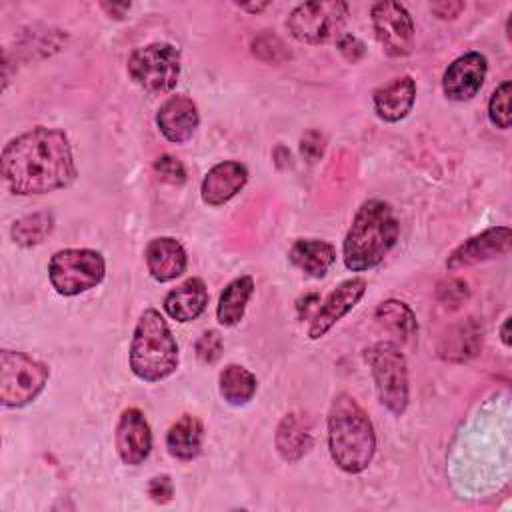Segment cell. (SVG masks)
I'll list each match as a JSON object with an SVG mask.
<instances>
[{
  "label": "cell",
  "instance_id": "1",
  "mask_svg": "<svg viewBox=\"0 0 512 512\" xmlns=\"http://www.w3.org/2000/svg\"><path fill=\"white\" fill-rule=\"evenodd\" d=\"M70 140L62 130L36 126L12 138L2 150V178L18 196L48 194L76 180Z\"/></svg>",
  "mask_w": 512,
  "mask_h": 512
},
{
  "label": "cell",
  "instance_id": "2",
  "mask_svg": "<svg viewBox=\"0 0 512 512\" xmlns=\"http://www.w3.org/2000/svg\"><path fill=\"white\" fill-rule=\"evenodd\" d=\"M400 224L394 208L378 198L360 204L342 242V258L348 270L364 272L378 266L398 240Z\"/></svg>",
  "mask_w": 512,
  "mask_h": 512
},
{
  "label": "cell",
  "instance_id": "3",
  "mask_svg": "<svg viewBox=\"0 0 512 512\" xmlns=\"http://www.w3.org/2000/svg\"><path fill=\"white\" fill-rule=\"evenodd\" d=\"M328 450L334 464L360 474L372 462L376 434L364 408L348 394H338L328 410Z\"/></svg>",
  "mask_w": 512,
  "mask_h": 512
},
{
  "label": "cell",
  "instance_id": "4",
  "mask_svg": "<svg viewBox=\"0 0 512 512\" xmlns=\"http://www.w3.org/2000/svg\"><path fill=\"white\" fill-rule=\"evenodd\" d=\"M130 370L144 382H160L178 368V344L164 316L146 308L130 342Z\"/></svg>",
  "mask_w": 512,
  "mask_h": 512
},
{
  "label": "cell",
  "instance_id": "5",
  "mask_svg": "<svg viewBox=\"0 0 512 512\" xmlns=\"http://www.w3.org/2000/svg\"><path fill=\"white\" fill-rule=\"evenodd\" d=\"M380 404L394 416L404 414L410 400L406 358L392 342H376L364 350Z\"/></svg>",
  "mask_w": 512,
  "mask_h": 512
},
{
  "label": "cell",
  "instance_id": "6",
  "mask_svg": "<svg viewBox=\"0 0 512 512\" xmlns=\"http://www.w3.org/2000/svg\"><path fill=\"white\" fill-rule=\"evenodd\" d=\"M128 76L140 90L152 96L168 94L180 78V50L168 42L136 48L128 58Z\"/></svg>",
  "mask_w": 512,
  "mask_h": 512
},
{
  "label": "cell",
  "instance_id": "7",
  "mask_svg": "<svg viewBox=\"0 0 512 512\" xmlns=\"http://www.w3.org/2000/svg\"><path fill=\"white\" fill-rule=\"evenodd\" d=\"M106 274L104 256L92 248H64L52 254L48 278L62 296H76L96 288Z\"/></svg>",
  "mask_w": 512,
  "mask_h": 512
},
{
  "label": "cell",
  "instance_id": "8",
  "mask_svg": "<svg viewBox=\"0 0 512 512\" xmlns=\"http://www.w3.org/2000/svg\"><path fill=\"white\" fill-rule=\"evenodd\" d=\"M50 370L24 352H0V402L6 408L30 404L46 386Z\"/></svg>",
  "mask_w": 512,
  "mask_h": 512
},
{
  "label": "cell",
  "instance_id": "9",
  "mask_svg": "<svg viewBox=\"0 0 512 512\" xmlns=\"http://www.w3.org/2000/svg\"><path fill=\"white\" fill-rule=\"evenodd\" d=\"M348 16V4L340 0H326V2H304L298 4L288 20L286 26L290 34L304 42V44H322L338 36L344 20Z\"/></svg>",
  "mask_w": 512,
  "mask_h": 512
},
{
  "label": "cell",
  "instance_id": "10",
  "mask_svg": "<svg viewBox=\"0 0 512 512\" xmlns=\"http://www.w3.org/2000/svg\"><path fill=\"white\" fill-rule=\"evenodd\" d=\"M372 28L382 50L392 58L408 56L414 48V20L410 12L392 0L376 2L370 10Z\"/></svg>",
  "mask_w": 512,
  "mask_h": 512
},
{
  "label": "cell",
  "instance_id": "11",
  "mask_svg": "<svg viewBox=\"0 0 512 512\" xmlns=\"http://www.w3.org/2000/svg\"><path fill=\"white\" fill-rule=\"evenodd\" d=\"M510 242H512V230L508 226H492L468 238L460 246H456L446 260V268L450 272H456V270L504 256L510 250Z\"/></svg>",
  "mask_w": 512,
  "mask_h": 512
},
{
  "label": "cell",
  "instance_id": "12",
  "mask_svg": "<svg viewBox=\"0 0 512 512\" xmlns=\"http://www.w3.org/2000/svg\"><path fill=\"white\" fill-rule=\"evenodd\" d=\"M488 72V60L480 52H466L458 56L442 76V92L448 100L454 102H466L472 100L486 78Z\"/></svg>",
  "mask_w": 512,
  "mask_h": 512
},
{
  "label": "cell",
  "instance_id": "13",
  "mask_svg": "<svg viewBox=\"0 0 512 512\" xmlns=\"http://www.w3.org/2000/svg\"><path fill=\"white\" fill-rule=\"evenodd\" d=\"M114 444L120 460L126 466H138L148 458L152 450V432L148 420L138 408L122 410L116 424Z\"/></svg>",
  "mask_w": 512,
  "mask_h": 512
},
{
  "label": "cell",
  "instance_id": "14",
  "mask_svg": "<svg viewBox=\"0 0 512 512\" xmlns=\"http://www.w3.org/2000/svg\"><path fill=\"white\" fill-rule=\"evenodd\" d=\"M366 292V280L364 278H348L340 282L322 302V306L316 310L312 324L308 328V336L312 340L322 338L342 316H346L364 296Z\"/></svg>",
  "mask_w": 512,
  "mask_h": 512
},
{
  "label": "cell",
  "instance_id": "15",
  "mask_svg": "<svg viewBox=\"0 0 512 512\" xmlns=\"http://www.w3.org/2000/svg\"><path fill=\"white\" fill-rule=\"evenodd\" d=\"M156 124L168 142L184 144L194 136L200 124V114L192 98L186 94H174L158 108Z\"/></svg>",
  "mask_w": 512,
  "mask_h": 512
},
{
  "label": "cell",
  "instance_id": "16",
  "mask_svg": "<svg viewBox=\"0 0 512 512\" xmlns=\"http://www.w3.org/2000/svg\"><path fill=\"white\" fill-rule=\"evenodd\" d=\"M248 182V170L236 160H224L212 166L202 184L200 196L208 206H222L232 200Z\"/></svg>",
  "mask_w": 512,
  "mask_h": 512
},
{
  "label": "cell",
  "instance_id": "17",
  "mask_svg": "<svg viewBox=\"0 0 512 512\" xmlns=\"http://www.w3.org/2000/svg\"><path fill=\"white\" fill-rule=\"evenodd\" d=\"M416 100V82L412 76H396L374 90V112L384 122H400L408 116Z\"/></svg>",
  "mask_w": 512,
  "mask_h": 512
},
{
  "label": "cell",
  "instance_id": "18",
  "mask_svg": "<svg viewBox=\"0 0 512 512\" xmlns=\"http://www.w3.org/2000/svg\"><path fill=\"white\" fill-rule=\"evenodd\" d=\"M144 258H146L148 272L156 282H170L178 278L188 264L184 246L170 236H160L150 240L146 246Z\"/></svg>",
  "mask_w": 512,
  "mask_h": 512
},
{
  "label": "cell",
  "instance_id": "19",
  "mask_svg": "<svg viewBox=\"0 0 512 512\" xmlns=\"http://www.w3.org/2000/svg\"><path fill=\"white\" fill-rule=\"evenodd\" d=\"M208 304V288L202 278H188L172 288L164 298L166 314L176 322L196 320Z\"/></svg>",
  "mask_w": 512,
  "mask_h": 512
},
{
  "label": "cell",
  "instance_id": "20",
  "mask_svg": "<svg viewBox=\"0 0 512 512\" xmlns=\"http://www.w3.org/2000/svg\"><path fill=\"white\" fill-rule=\"evenodd\" d=\"M314 444L312 426L306 416L292 412L282 418L276 430V448L286 462H298Z\"/></svg>",
  "mask_w": 512,
  "mask_h": 512
},
{
  "label": "cell",
  "instance_id": "21",
  "mask_svg": "<svg viewBox=\"0 0 512 512\" xmlns=\"http://www.w3.org/2000/svg\"><path fill=\"white\" fill-rule=\"evenodd\" d=\"M290 262L312 278H322L336 260V250L326 240L300 238L290 248Z\"/></svg>",
  "mask_w": 512,
  "mask_h": 512
},
{
  "label": "cell",
  "instance_id": "22",
  "mask_svg": "<svg viewBox=\"0 0 512 512\" xmlns=\"http://www.w3.org/2000/svg\"><path fill=\"white\" fill-rule=\"evenodd\" d=\"M204 440V426L192 414L180 416L166 432V448L178 460H192L200 454Z\"/></svg>",
  "mask_w": 512,
  "mask_h": 512
},
{
  "label": "cell",
  "instance_id": "23",
  "mask_svg": "<svg viewBox=\"0 0 512 512\" xmlns=\"http://www.w3.org/2000/svg\"><path fill=\"white\" fill-rule=\"evenodd\" d=\"M254 294V280L252 276H238L226 284L220 292L216 318L222 326H236L246 312V306Z\"/></svg>",
  "mask_w": 512,
  "mask_h": 512
},
{
  "label": "cell",
  "instance_id": "24",
  "mask_svg": "<svg viewBox=\"0 0 512 512\" xmlns=\"http://www.w3.org/2000/svg\"><path fill=\"white\" fill-rule=\"evenodd\" d=\"M218 388H220V396L228 404L242 406L254 398L258 382L248 368L240 364H228L218 376Z\"/></svg>",
  "mask_w": 512,
  "mask_h": 512
},
{
  "label": "cell",
  "instance_id": "25",
  "mask_svg": "<svg viewBox=\"0 0 512 512\" xmlns=\"http://www.w3.org/2000/svg\"><path fill=\"white\" fill-rule=\"evenodd\" d=\"M374 318L378 320V324H382L384 328H388L390 332H394L402 340L412 338L418 330L414 312L400 300H384L376 308Z\"/></svg>",
  "mask_w": 512,
  "mask_h": 512
},
{
  "label": "cell",
  "instance_id": "26",
  "mask_svg": "<svg viewBox=\"0 0 512 512\" xmlns=\"http://www.w3.org/2000/svg\"><path fill=\"white\" fill-rule=\"evenodd\" d=\"M54 220L46 212L28 214L12 224V238L20 246H36L52 232Z\"/></svg>",
  "mask_w": 512,
  "mask_h": 512
},
{
  "label": "cell",
  "instance_id": "27",
  "mask_svg": "<svg viewBox=\"0 0 512 512\" xmlns=\"http://www.w3.org/2000/svg\"><path fill=\"white\" fill-rule=\"evenodd\" d=\"M510 96H512V84L506 80L492 92V96L488 100V118L500 130H508L510 122H512Z\"/></svg>",
  "mask_w": 512,
  "mask_h": 512
},
{
  "label": "cell",
  "instance_id": "28",
  "mask_svg": "<svg viewBox=\"0 0 512 512\" xmlns=\"http://www.w3.org/2000/svg\"><path fill=\"white\" fill-rule=\"evenodd\" d=\"M154 172L158 174L160 180H164L168 184H182L186 180V170H184L182 162L170 154H162L160 158H156Z\"/></svg>",
  "mask_w": 512,
  "mask_h": 512
},
{
  "label": "cell",
  "instance_id": "29",
  "mask_svg": "<svg viewBox=\"0 0 512 512\" xmlns=\"http://www.w3.org/2000/svg\"><path fill=\"white\" fill-rule=\"evenodd\" d=\"M222 354V338L216 330L204 332L196 342V356L204 364H214Z\"/></svg>",
  "mask_w": 512,
  "mask_h": 512
},
{
  "label": "cell",
  "instance_id": "30",
  "mask_svg": "<svg viewBox=\"0 0 512 512\" xmlns=\"http://www.w3.org/2000/svg\"><path fill=\"white\" fill-rule=\"evenodd\" d=\"M148 494H150V498H152L154 502H158V504L170 502L172 496H174V486H172L170 476H166V474L154 476V478L150 480V484H148Z\"/></svg>",
  "mask_w": 512,
  "mask_h": 512
},
{
  "label": "cell",
  "instance_id": "31",
  "mask_svg": "<svg viewBox=\"0 0 512 512\" xmlns=\"http://www.w3.org/2000/svg\"><path fill=\"white\" fill-rule=\"evenodd\" d=\"M300 152L308 162H316L324 154V138L318 132H308L300 140Z\"/></svg>",
  "mask_w": 512,
  "mask_h": 512
},
{
  "label": "cell",
  "instance_id": "32",
  "mask_svg": "<svg viewBox=\"0 0 512 512\" xmlns=\"http://www.w3.org/2000/svg\"><path fill=\"white\" fill-rule=\"evenodd\" d=\"M338 50L350 62H358L364 56V44L352 34H342L338 38Z\"/></svg>",
  "mask_w": 512,
  "mask_h": 512
},
{
  "label": "cell",
  "instance_id": "33",
  "mask_svg": "<svg viewBox=\"0 0 512 512\" xmlns=\"http://www.w3.org/2000/svg\"><path fill=\"white\" fill-rule=\"evenodd\" d=\"M430 10L438 18L446 20V18H456L464 10V4L462 2H438V4H430Z\"/></svg>",
  "mask_w": 512,
  "mask_h": 512
},
{
  "label": "cell",
  "instance_id": "34",
  "mask_svg": "<svg viewBox=\"0 0 512 512\" xmlns=\"http://www.w3.org/2000/svg\"><path fill=\"white\" fill-rule=\"evenodd\" d=\"M102 8L112 16L114 14V18H122L124 16V12L130 8V4H102Z\"/></svg>",
  "mask_w": 512,
  "mask_h": 512
},
{
  "label": "cell",
  "instance_id": "35",
  "mask_svg": "<svg viewBox=\"0 0 512 512\" xmlns=\"http://www.w3.org/2000/svg\"><path fill=\"white\" fill-rule=\"evenodd\" d=\"M508 326H510V318L506 316V318H504V322H502V326H500V338H502V344H504L506 348H510V334H508Z\"/></svg>",
  "mask_w": 512,
  "mask_h": 512
},
{
  "label": "cell",
  "instance_id": "36",
  "mask_svg": "<svg viewBox=\"0 0 512 512\" xmlns=\"http://www.w3.org/2000/svg\"><path fill=\"white\" fill-rule=\"evenodd\" d=\"M268 4H256V6H240L242 10H252V12H258V10H262V8H266Z\"/></svg>",
  "mask_w": 512,
  "mask_h": 512
}]
</instances>
